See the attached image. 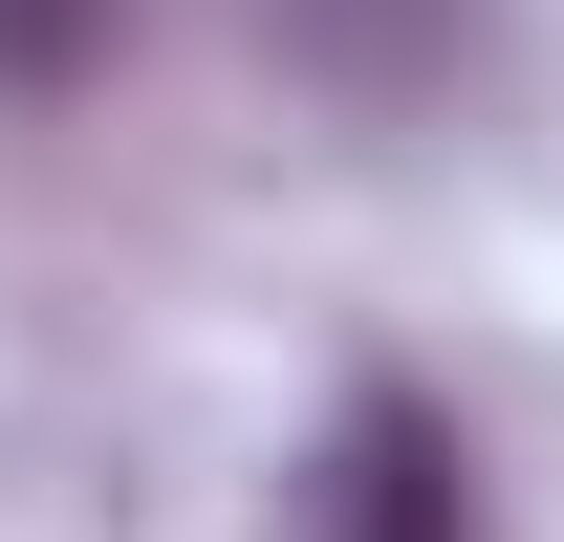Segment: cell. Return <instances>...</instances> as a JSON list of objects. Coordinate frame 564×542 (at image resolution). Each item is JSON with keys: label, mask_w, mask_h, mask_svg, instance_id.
<instances>
[{"label": "cell", "mask_w": 564, "mask_h": 542, "mask_svg": "<svg viewBox=\"0 0 564 542\" xmlns=\"http://www.w3.org/2000/svg\"><path fill=\"white\" fill-rule=\"evenodd\" d=\"M326 521H348V542H456V521H478V499H456V434H434L413 391H369V412H348V499H326Z\"/></svg>", "instance_id": "obj_1"}, {"label": "cell", "mask_w": 564, "mask_h": 542, "mask_svg": "<svg viewBox=\"0 0 564 542\" xmlns=\"http://www.w3.org/2000/svg\"><path fill=\"white\" fill-rule=\"evenodd\" d=\"M131 0H0V87H87Z\"/></svg>", "instance_id": "obj_2"}]
</instances>
